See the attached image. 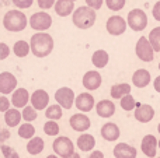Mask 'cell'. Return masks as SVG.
I'll use <instances>...</instances> for the list:
<instances>
[{"mask_svg":"<svg viewBox=\"0 0 160 158\" xmlns=\"http://www.w3.org/2000/svg\"><path fill=\"white\" fill-rule=\"evenodd\" d=\"M31 52L37 58H47L53 50V38L47 32H37L31 36Z\"/></svg>","mask_w":160,"mask_h":158,"instance_id":"1","label":"cell"},{"mask_svg":"<svg viewBox=\"0 0 160 158\" xmlns=\"http://www.w3.org/2000/svg\"><path fill=\"white\" fill-rule=\"evenodd\" d=\"M28 20L22 11L20 10H10L3 17V27L10 32H20L24 31L28 25Z\"/></svg>","mask_w":160,"mask_h":158,"instance_id":"2","label":"cell"},{"mask_svg":"<svg viewBox=\"0 0 160 158\" xmlns=\"http://www.w3.org/2000/svg\"><path fill=\"white\" fill-rule=\"evenodd\" d=\"M96 18H97L96 10H93L88 6H82V7L76 8L72 16L73 24L79 30H88V28H91L96 24Z\"/></svg>","mask_w":160,"mask_h":158,"instance_id":"3","label":"cell"},{"mask_svg":"<svg viewBox=\"0 0 160 158\" xmlns=\"http://www.w3.org/2000/svg\"><path fill=\"white\" fill-rule=\"evenodd\" d=\"M52 148L58 157L68 158L75 154V144H73V142L69 137H65V136L56 137L52 143Z\"/></svg>","mask_w":160,"mask_h":158,"instance_id":"4","label":"cell"},{"mask_svg":"<svg viewBox=\"0 0 160 158\" xmlns=\"http://www.w3.org/2000/svg\"><path fill=\"white\" fill-rule=\"evenodd\" d=\"M135 52H136V56L142 62H146V63H150L155 59V49L150 45L149 38H146V36H141L138 39L135 46Z\"/></svg>","mask_w":160,"mask_h":158,"instance_id":"5","label":"cell"},{"mask_svg":"<svg viewBox=\"0 0 160 158\" xmlns=\"http://www.w3.org/2000/svg\"><path fill=\"white\" fill-rule=\"evenodd\" d=\"M128 25L133 31H143L148 25V16L142 8H133L128 13Z\"/></svg>","mask_w":160,"mask_h":158,"instance_id":"6","label":"cell"},{"mask_svg":"<svg viewBox=\"0 0 160 158\" xmlns=\"http://www.w3.org/2000/svg\"><path fill=\"white\" fill-rule=\"evenodd\" d=\"M52 25V17L45 11L34 13L30 18V27L37 32H45Z\"/></svg>","mask_w":160,"mask_h":158,"instance_id":"7","label":"cell"},{"mask_svg":"<svg viewBox=\"0 0 160 158\" xmlns=\"http://www.w3.org/2000/svg\"><path fill=\"white\" fill-rule=\"evenodd\" d=\"M128 27V21L124 20V17L121 16H111L110 18L107 20V24H105V28H107L108 34L114 36H118L125 34Z\"/></svg>","mask_w":160,"mask_h":158,"instance_id":"8","label":"cell"},{"mask_svg":"<svg viewBox=\"0 0 160 158\" xmlns=\"http://www.w3.org/2000/svg\"><path fill=\"white\" fill-rule=\"evenodd\" d=\"M55 100H56V102L65 109H70L73 106V104L76 102L75 92H73V90L69 88V87H61L59 90H56Z\"/></svg>","mask_w":160,"mask_h":158,"instance_id":"9","label":"cell"},{"mask_svg":"<svg viewBox=\"0 0 160 158\" xmlns=\"http://www.w3.org/2000/svg\"><path fill=\"white\" fill-rule=\"evenodd\" d=\"M17 87V78L10 72H2L0 73V92L3 95L11 94L16 91Z\"/></svg>","mask_w":160,"mask_h":158,"instance_id":"10","label":"cell"},{"mask_svg":"<svg viewBox=\"0 0 160 158\" xmlns=\"http://www.w3.org/2000/svg\"><path fill=\"white\" fill-rule=\"evenodd\" d=\"M102 83L101 74L97 70H88L84 76H83V87L88 91H96L100 88Z\"/></svg>","mask_w":160,"mask_h":158,"instance_id":"11","label":"cell"},{"mask_svg":"<svg viewBox=\"0 0 160 158\" xmlns=\"http://www.w3.org/2000/svg\"><path fill=\"white\" fill-rule=\"evenodd\" d=\"M158 147H159V142L153 134H146V136L142 139V143H141L142 153L148 158H156Z\"/></svg>","mask_w":160,"mask_h":158,"instance_id":"12","label":"cell"},{"mask_svg":"<svg viewBox=\"0 0 160 158\" xmlns=\"http://www.w3.org/2000/svg\"><path fill=\"white\" fill-rule=\"evenodd\" d=\"M69 125L76 132H87L91 126V122H90V118L86 114H75L70 116Z\"/></svg>","mask_w":160,"mask_h":158,"instance_id":"13","label":"cell"},{"mask_svg":"<svg viewBox=\"0 0 160 158\" xmlns=\"http://www.w3.org/2000/svg\"><path fill=\"white\" fill-rule=\"evenodd\" d=\"M31 106L37 109V111H44L48 108L49 104V94L45 90H35L31 95Z\"/></svg>","mask_w":160,"mask_h":158,"instance_id":"14","label":"cell"},{"mask_svg":"<svg viewBox=\"0 0 160 158\" xmlns=\"http://www.w3.org/2000/svg\"><path fill=\"white\" fill-rule=\"evenodd\" d=\"M155 118V109L149 104H138L135 109V119L141 123H148Z\"/></svg>","mask_w":160,"mask_h":158,"instance_id":"15","label":"cell"},{"mask_svg":"<svg viewBox=\"0 0 160 158\" xmlns=\"http://www.w3.org/2000/svg\"><path fill=\"white\" fill-rule=\"evenodd\" d=\"M75 105L80 112H90L96 105V101H94V97L90 92H82L76 97Z\"/></svg>","mask_w":160,"mask_h":158,"instance_id":"16","label":"cell"},{"mask_svg":"<svg viewBox=\"0 0 160 158\" xmlns=\"http://www.w3.org/2000/svg\"><path fill=\"white\" fill-rule=\"evenodd\" d=\"M31 101V97L28 94V91L25 88H17L11 95V104L14 105V108H22L24 109L27 106V104Z\"/></svg>","mask_w":160,"mask_h":158,"instance_id":"17","label":"cell"},{"mask_svg":"<svg viewBox=\"0 0 160 158\" xmlns=\"http://www.w3.org/2000/svg\"><path fill=\"white\" fill-rule=\"evenodd\" d=\"M150 81H152V76H150V73L146 69H138L132 74V83L138 88L148 87L150 84Z\"/></svg>","mask_w":160,"mask_h":158,"instance_id":"18","label":"cell"},{"mask_svg":"<svg viewBox=\"0 0 160 158\" xmlns=\"http://www.w3.org/2000/svg\"><path fill=\"white\" fill-rule=\"evenodd\" d=\"M136 156H138L136 148L127 143H118L114 147V157L115 158H136Z\"/></svg>","mask_w":160,"mask_h":158,"instance_id":"19","label":"cell"},{"mask_svg":"<svg viewBox=\"0 0 160 158\" xmlns=\"http://www.w3.org/2000/svg\"><path fill=\"white\" fill-rule=\"evenodd\" d=\"M121 136V132H119V128L112 122L104 123L101 128V137L107 142H115V140L119 139Z\"/></svg>","mask_w":160,"mask_h":158,"instance_id":"20","label":"cell"},{"mask_svg":"<svg viewBox=\"0 0 160 158\" xmlns=\"http://www.w3.org/2000/svg\"><path fill=\"white\" fill-rule=\"evenodd\" d=\"M96 111H97V115H98L100 118L108 119V118H111L114 114H115V104H114L112 101L102 100L96 105Z\"/></svg>","mask_w":160,"mask_h":158,"instance_id":"21","label":"cell"},{"mask_svg":"<svg viewBox=\"0 0 160 158\" xmlns=\"http://www.w3.org/2000/svg\"><path fill=\"white\" fill-rule=\"evenodd\" d=\"M55 11L59 17H68L75 13V2L72 0H58L55 4Z\"/></svg>","mask_w":160,"mask_h":158,"instance_id":"22","label":"cell"},{"mask_svg":"<svg viewBox=\"0 0 160 158\" xmlns=\"http://www.w3.org/2000/svg\"><path fill=\"white\" fill-rule=\"evenodd\" d=\"M94 146H96V139H94V136H91V134L83 133V134H80V136L78 137V147H79V150L87 153V151L93 150Z\"/></svg>","mask_w":160,"mask_h":158,"instance_id":"23","label":"cell"},{"mask_svg":"<svg viewBox=\"0 0 160 158\" xmlns=\"http://www.w3.org/2000/svg\"><path fill=\"white\" fill-rule=\"evenodd\" d=\"M110 94L114 100H122L124 97L131 94V86L127 83H121V84H114L110 90Z\"/></svg>","mask_w":160,"mask_h":158,"instance_id":"24","label":"cell"},{"mask_svg":"<svg viewBox=\"0 0 160 158\" xmlns=\"http://www.w3.org/2000/svg\"><path fill=\"white\" fill-rule=\"evenodd\" d=\"M21 118H22V114L18 111V109L10 108L4 114V122L8 128H16V126H18V123L21 122Z\"/></svg>","mask_w":160,"mask_h":158,"instance_id":"25","label":"cell"},{"mask_svg":"<svg viewBox=\"0 0 160 158\" xmlns=\"http://www.w3.org/2000/svg\"><path fill=\"white\" fill-rule=\"evenodd\" d=\"M108 60H110V56H108V53L105 52L104 49L96 50V52L93 53V56H91V63H93L94 67H97V69L105 67L108 64Z\"/></svg>","mask_w":160,"mask_h":158,"instance_id":"26","label":"cell"},{"mask_svg":"<svg viewBox=\"0 0 160 158\" xmlns=\"http://www.w3.org/2000/svg\"><path fill=\"white\" fill-rule=\"evenodd\" d=\"M44 147H45V144L41 137H34V139H31L30 142L27 143V151L31 156H38V154H41L42 151H44Z\"/></svg>","mask_w":160,"mask_h":158,"instance_id":"27","label":"cell"},{"mask_svg":"<svg viewBox=\"0 0 160 158\" xmlns=\"http://www.w3.org/2000/svg\"><path fill=\"white\" fill-rule=\"evenodd\" d=\"M13 52L17 58H25L31 52V45L25 41H17L13 46Z\"/></svg>","mask_w":160,"mask_h":158,"instance_id":"28","label":"cell"},{"mask_svg":"<svg viewBox=\"0 0 160 158\" xmlns=\"http://www.w3.org/2000/svg\"><path fill=\"white\" fill-rule=\"evenodd\" d=\"M62 115H63V112H62V106L59 105V104H55V105H49L47 109H45V116H47V119L49 120H59L62 118Z\"/></svg>","mask_w":160,"mask_h":158,"instance_id":"29","label":"cell"},{"mask_svg":"<svg viewBox=\"0 0 160 158\" xmlns=\"http://www.w3.org/2000/svg\"><path fill=\"white\" fill-rule=\"evenodd\" d=\"M34 134H35V128H34L31 123H22L18 128V136L21 137V139L31 140L35 137Z\"/></svg>","mask_w":160,"mask_h":158,"instance_id":"30","label":"cell"},{"mask_svg":"<svg viewBox=\"0 0 160 158\" xmlns=\"http://www.w3.org/2000/svg\"><path fill=\"white\" fill-rule=\"evenodd\" d=\"M149 42L153 46L155 52H160V27H156L150 31L149 34Z\"/></svg>","mask_w":160,"mask_h":158,"instance_id":"31","label":"cell"},{"mask_svg":"<svg viewBox=\"0 0 160 158\" xmlns=\"http://www.w3.org/2000/svg\"><path fill=\"white\" fill-rule=\"evenodd\" d=\"M119 104H121V108L124 109V111H133V109H136L135 106L138 105L136 104V101H135V98L132 97V95H127V97H124L121 101H119Z\"/></svg>","mask_w":160,"mask_h":158,"instance_id":"32","label":"cell"},{"mask_svg":"<svg viewBox=\"0 0 160 158\" xmlns=\"http://www.w3.org/2000/svg\"><path fill=\"white\" fill-rule=\"evenodd\" d=\"M44 132L48 136H56V134H59V125L55 120H48L44 125Z\"/></svg>","mask_w":160,"mask_h":158,"instance_id":"33","label":"cell"},{"mask_svg":"<svg viewBox=\"0 0 160 158\" xmlns=\"http://www.w3.org/2000/svg\"><path fill=\"white\" fill-rule=\"evenodd\" d=\"M38 118V114H37V109L34 106H25L22 109V119L25 122H34V120Z\"/></svg>","mask_w":160,"mask_h":158,"instance_id":"34","label":"cell"},{"mask_svg":"<svg viewBox=\"0 0 160 158\" xmlns=\"http://www.w3.org/2000/svg\"><path fill=\"white\" fill-rule=\"evenodd\" d=\"M125 3H127V0H105L107 7L110 8V10H112V11L122 10V8L125 7Z\"/></svg>","mask_w":160,"mask_h":158,"instance_id":"35","label":"cell"},{"mask_svg":"<svg viewBox=\"0 0 160 158\" xmlns=\"http://www.w3.org/2000/svg\"><path fill=\"white\" fill-rule=\"evenodd\" d=\"M2 154H3V157L4 158H20V156L17 154V151L14 150L13 147L6 146V144L2 146Z\"/></svg>","mask_w":160,"mask_h":158,"instance_id":"36","label":"cell"},{"mask_svg":"<svg viewBox=\"0 0 160 158\" xmlns=\"http://www.w3.org/2000/svg\"><path fill=\"white\" fill-rule=\"evenodd\" d=\"M56 2H58V0H37L38 7L42 8V10H49L51 7H55Z\"/></svg>","mask_w":160,"mask_h":158,"instance_id":"37","label":"cell"},{"mask_svg":"<svg viewBox=\"0 0 160 158\" xmlns=\"http://www.w3.org/2000/svg\"><path fill=\"white\" fill-rule=\"evenodd\" d=\"M13 4L18 8H30L32 6L34 0H11Z\"/></svg>","mask_w":160,"mask_h":158,"instance_id":"38","label":"cell"},{"mask_svg":"<svg viewBox=\"0 0 160 158\" xmlns=\"http://www.w3.org/2000/svg\"><path fill=\"white\" fill-rule=\"evenodd\" d=\"M8 109H10V101L3 95V97H0V112H4L6 114Z\"/></svg>","mask_w":160,"mask_h":158,"instance_id":"39","label":"cell"},{"mask_svg":"<svg viewBox=\"0 0 160 158\" xmlns=\"http://www.w3.org/2000/svg\"><path fill=\"white\" fill-rule=\"evenodd\" d=\"M102 3H104V0H86V4H87L88 7H91L93 10H98V8H101Z\"/></svg>","mask_w":160,"mask_h":158,"instance_id":"40","label":"cell"},{"mask_svg":"<svg viewBox=\"0 0 160 158\" xmlns=\"http://www.w3.org/2000/svg\"><path fill=\"white\" fill-rule=\"evenodd\" d=\"M8 53H10V48H8L4 42H2V44H0V60H4L8 56Z\"/></svg>","mask_w":160,"mask_h":158,"instance_id":"41","label":"cell"},{"mask_svg":"<svg viewBox=\"0 0 160 158\" xmlns=\"http://www.w3.org/2000/svg\"><path fill=\"white\" fill-rule=\"evenodd\" d=\"M152 14H153V18H155L156 21H160V2H158L155 6H153Z\"/></svg>","mask_w":160,"mask_h":158,"instance_id":"42","label":"cell"},{"mask_svg":"<svg viewBox=\"0 0 160 158\" xmlns=\"http://www.w3.org/2000/svg\"><path fill=\"white\" fill-rule=\"evenodd\" d=\"M10 137V133H8L7 129H2V137H0V140H2V143H4L6 140Z\"/></svg>","mask_w":160,"mask_h":158,"instance_id":"43","label":"cell"},{"mask_svg":"<svg viewBox=\"0 0 160 158\" xmlns=\"http://www.w3.org/2000/svg\"><path fill=\"white\" fill-rule=\"evenodd\" d=\"M88 158H104V154H102V151L96 150V151H93V153L90 154V157Z\"/></svg>","mask_w":160,"mask_h":158,"instance_id":"44","label":"cell"},{"mask_svg":"<svg viewBox=\"0 0 160 158\" xmlns=\"http://www.w3.org/2000/svg\"><path fill=\"white\" fill-rule=\"evenodd\" d=\"M153 87H155V90L160 94V76L155 78V81H153Z\"/></svg>","mask_w":160,"mask_h":158,"instance_id":"45","label":"cell"},{"mask_svg":"<svg viewBox=\"0 0 160 158\" xmlns=\"http://www.w3.org/2000/svg\"><path fill=\"white\" fill-rule=\"evenodd\" d=\"M68 158H82V157L79 156V153H75L73 156H70V157H68Z\"/></svg>","mask_w":160,"mask_h":158,"instance_id":"46","label":"cell"},{"mask_svg":"<svg viewBox=\"0 0 160 158\" xmlns=\"http://www.w3.org/2000/svg\"><path fill=\"white\" fill-rule=\"evenodd\" d=\"M47 158H59V157H56V156H48Z\"/></svg>","mask_w":160,"mask_h":158,"instance_id":"47","label":"cell"},{"mask_svg":"<svg viewBox=\"0 0 160 158\" xmlns=\"http://www.w3.org/2000/svg\"><path fill=\"white\" fill-rule=\"evenodd\" d=\"M158 132H159V134H160V123H159V126H158Z\"/></svg>","mask_w":160,"mask_h":158,"instance_id":"48","label":"cell"},{"mask_svg":"<svg viewBox=\"0 0 160 158\" xmlns=\"http://www.w3.org/2000/svg\"><path fill=\"white\" fill-rule=\"evenodd\" d=\"M159 150H160V140H159Z\"/></svg>","mask_w":160,"mask_h":158,"instance_id":"49","label":"cell"},{"mask_svg":"<svg viewBox=\"0 0 160 158\" xmlns=\"http://www.w3.org/2000/svg\"><path fill=\"white\" fill-rule=\"evenodd\" d=\"M159 70H160V63H159Z\"/></svg>","mask_w":160,"mask_h":158,"instance_id":"50","label":"cell"},{"mask_svg":"<svg viewBox=\"0 0 160 158\" xmlns=\"http://www.w3.org/2000/svg\"><path fill=\"white\" fill-rule=\"evenodd\" d=\"M72 2H76V0H72Z\"/></svg>","mask_w":160,"mask_h":158,"instance_id":"51","label":"cell"},{"mask_svg":"<svg viewBox=\"0 0 160 158\" xmlns=\"http://www.w3.org/2000/svg\"><path fill=\"white\" fill-rule=\"evenodd\" d=\"M158 158H160V157H158Z\"/></svg>","mask_w":160,"mask_h":158,"instance_id":"52","label":"cell"}]
</instances>
